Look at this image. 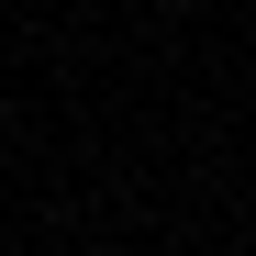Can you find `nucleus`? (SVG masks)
<instances>
[{
    "mask_svg": "<svg viewBox=\"0 0 256 256\" xmlns=\"http://www.w3.org/2000/svg\"><path fill=\"white\" fill-rule=\"evenodd\" d=\"M90 256H122V245H90Z\"/></svg>",
    "mask_w": 256,
    "mask_h": 256,
    "instance_id": "f257e3e1",
    "label": "nucleus"
}]
</instances>
